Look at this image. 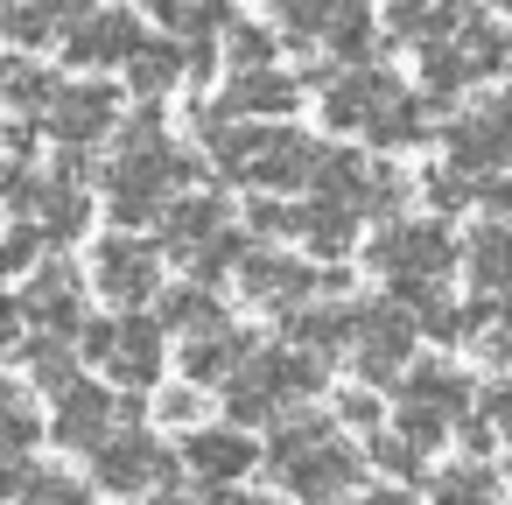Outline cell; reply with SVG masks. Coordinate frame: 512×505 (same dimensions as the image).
Instances as JSON below:
<instances>
[{"instance_id":"d4e9b609","label":"cell","mask_w":512,"mask_h":505,"mask_svg":"<svg viewBox=\"0 0 512 505\" xmlns=\"http://www.w3.org/2000/svg\"><path fill=\"white\" fill-rule=\"evenodd\" d=\"M15 351V365H29L36 372V386L57 400L64 386H78V351H71V337H22V344H8Z\"/></svg>"},{"instance_id":"8d00e7d4","label":"cell","mask_w":512,"mask_h":505,"mask_svg":"<svg viewBox=\"0 0 512 505\" xmlns=\"http://www.w3.org/2000/svg\"><path fill=\"white\" fill-rule=\"evenodd\" d=\"M246 225H253L260 239H302V204H281V197H260V204L246 211Z\"/></svg>"},{"instance_id":"ffe728a7","label":"cell","mask_w":512,"mask_h":505,"mask_svg":"<svg viewBox=\"0 0 512 505\" xmlns=\"http://www.w3.org/2000/svg\"><path fill=\"white\" fill-rule=\"evenodd\" d=\"M218 232H232V225H225V204L204 197V190H190V197H176V204L162 211V246H169L176 260H190V253L211 246Z\"/></svg>"},{"instance_id":"74e56055","label":"cell","mask_w":512,"mask_h":505,"mask_svg":"<svg viewBox=\"0 0 512 505\" xmlns=\"http://www.w3.org/2000/svg\"><path fill=\"white\" fill-rule=\"evenodd\" d=\"M155 421H169V428H204V386H197V379L169 386V393L155 400Z\"/></svg>"},{"instance_id":"f35d334b","label":"cell","mask_w":512,"mask_h":505,"mask_svg":"<svg viewBox=\"0 0 512 505\" xmlns=\"http://www.w3.org/2000/svg\"><path fill=\"white\" fill-rule=\"evenodd\" d=\"M344 428H358V435H386V407H379V393H365V386H351V393H337V407H330Z\"/></svg>"},{"instance_id":"60d3db41","label":"cell","mask_w":512,"mask_h":505,"mask_svg":"<svg viewBox=\"0 0 512 505\" xmlns=\"http://www.w3.org/2000/svg\"><path fill=\"white\" fill-rule=\"evenodd\" d=\"M477 414H484V421H491V428H498V435L512 442V386H505V379L477 393Z\"/></svg>"},{"instance_id":"cb8c5ba5","label":"cell","mask_w":512,"mask_h":505,"mask_svg":"<svg viewBox=\"0 0 512 505\" xmlns=\"http://www.w3.org/2000/svg\"><path fill=\"white\" fill-rule=\"evenodd\" d=\"M8 498H15V505H99V484H78V477H64V470L15 463V470H8Z\"/></svg>"},{"instance_id":"9a60e30c","label":"cell","mask_w":512,"mask_h":505,"mask_svg":"<svg viewBox=\"0 0 512 505\" xmlns=\"http://www.w3.org/2000/svg\"><path fill=\"white\" fill-rule=\"evenodd\" d=\"M246 379H260V386L281 400V414H295L302 400H316V393H323V358H316V351H302V344H260V351H253V365H246Z\"/></svg>"},{"instance_id":"8fae6325","label":"cell","mask_w":512,"mask_h":505,"mask_svg":"<svg viewBox=\"0 0 512 505\" xmlns=\"http://www.w3.org/2000/svg\"><path fill=\"white\" fill-rule=\"evenodd\" d=\"M274 477H281L288 498H302V505H330V498H351V491H358L365 456H358L351 442H323L316 456H302V463H288V470H274Z\"/></svg>"},{"instance_id":"5b68a950","label":"cell","mask_w":512,"mask_h":505,"mask_svg":"<svg viewBox=\"0 0 512 505\" xmlns=\"http://www.w3.org/2000/svg\"><path fill=\"white\" fill-rule=\"evenodd\" d=\"M127 421H141V407L134 400H113L106 386H92V379H78V386H64L57 400H50V442L57 449H71V456H92L113 428H127Z\"/></svg>"},{"instance_id":"b9f144b4","label":"cell","mask_w":512,"mask_h":505,"mask_svg":"<svg viewBox=\"0 0 512 505\" xmlns=\"http://www.w3.org/2000/svg\"><path fill=\"white\" fill-rule=\"evenodd\" d=\"M148 505H246V498H239V491H211V484H204V491H176V484H169V491H155Z\"/></svg>"},{"instance_id":"4316f807","label":"cell","mask_w":512,"mask_h":505,"mask_svg":"<svg viewBox=\"0 0 512 505\" xmlns=\"http://www.w3.org/2000/svg\"><path fill=\"white\" fill-rule=\"evenodd\" d=\"M183 71H190V43H141V57L127 64V78H134V92H141L148 106H155Z\"/></svg>"},{"instance_id":"277c9868","label":"cell","mask_w":512,"mask_h":505,"mask_svg":"<svg viewBox=\"0 0 512 505\" xmlns=\"http://www.w3.org/2000/svg\"><path fill=\"white\" fill-rule=\"evenodd\" d=\"M414 337H421V316H414L400 295H372V302H358L351 365H358L372 386H393V372H407V358H414Z\"/></svg>"},{"instance_id":"1f68e13d","label":"cell","mask_w":512,"mask_h":505,"mask_svg":"<svg viewBox=\"0 0 512 505\" xmlns=\"http://www.w3.org/2000/svg\"><path fill=\"white\" fill-rule=\"evenodd\" d=\"M43 435H50V421L36 414V393L15 386V393H8V463H36L29 449H36Z\"/></svg>"},{"instance_id":"f546056e","label":"cell","mask_w":512,"mask_h":505,"mask_svg":"<svg viewBox=\"0 0 512 505\" xmlns=\"http://www.w3.org/2000/svg\"><path fill=\"white\" fill-rule=\"evenodd\" d=\"M274 15H281V29H295V36H330L337 22L358 15V0H274Z\"/></svg>"},{"instance_id":"ab89813d","label":"cell","mask_w":512,"mask_h":505,"mask_svg":"<svg viewBox=\"0 0 512 505\" xmlns=\"http://www.w3.org/2000/svg\"><path fill=\"white\" fill-rule=\"evenodd\" d=\"M43 246H50V232H43V225H29V218H15V232H8V274H29Z\"/></svg>"},{"instance_id":"44dd1931","label":"cell","mask_w":512,"mask_h":505,"mask_svg":"<svg viewBox=\"0 0 512 505\" xmlns=\"http://www.w3.org/2000/svg\"><path fill=\"white\" fill-rule=\"evenodd\" d=\"M281 337L330 358V351H351L358 344V309H288L281 316Z\"/></svg>"},{"instance_id":"2e32d148","label":"cell","mask_w":512,"mask_h":505,"mask_svg":"<svg viewBox=\"0 0 512 505\" xmlns=\"http://www.w3.org/2000/svg\"><path fill=\"white\" fill-rule=\"evenodd\" d=\"M253 351H260V337L239 330V323H225V330L183 344V379H197V386H232V379L253 365Z\"/></svg>"},{"instance_id":"7a4b0ae2","label":"cell","mask_w":512,"mask_h":505,"mask_svg":"<svg viewBox=\"0 0 512 505\" xmlns=\"http://www.w3.org/2000/svg\"><path fill=\"white\" fill-rule=\"evenodd\" d=\"M162 344H169L162 316H141V309L92 316L85 337H78V351H85L92 365H106L113 386H155V379H162Z\"/></svg>"},{"instance_id":"f6af8a7d","label":"cell","mask_w":512,"mask_h":505,"mask_svg":"<svg viewBox=\"0 0 512 505\" xmlns=\"http://www.w3.org/2000/svg\"><path fill=\"white\" fill-rule=\"evenodd\" d=\"M491 8H505V15H512V0H491Z\"/></svg>"},{"instance_id":"30bf717a","label":"cell","mask_w":512,"mask_h":505,"mask_svg":"<svg viewBox=\"0 0 512 505\" xmlns=\"http://www.w3.org/2000/svg\"><path fill=\"white\" fill-rule=\"evenodd\" d=\"M239 288L260 302V309H302L316 288H323V267H309V260H295V253H267V246H253L246 253V267H239Z\"/></svg>"},{"instance_id":"484cf974","label":"cell","mask_w":512,"mask_h":505,"mask_svg":"<svg viewBox=\"0 0 512 505\" xmlns=\"http://www.w3.org/2000/svg\"><path fill=\"white\" fill-rule=\"evenodd\" d=\"M36 211H43L50 246H64V239H78V232L92 225V197H85V183H64V176H50V183H43Z\"/></svg>"},{"instance_id":"ac0fdd59","label":"cell","mask_w":512,"mask_h":505,"mask_svg":"<svg viewBox=\"0 0 512 505\" xmlns=\"http://www.w3.org/2000/svg\"><path fill=\"white\" fill-rule=\"evenodd\" d=\"M295 99H302V92H295V78H288V71H232V85L218 92V106H225V113H239V120H274V113L288 120V113H295Z\"/></svg>"},{"instance_id":"4dcf8cb0","label":"cell","mask_w":512,"mask_h":505,"mask_svg":"<svg viewBox=\"0 0 512 505\" xmlns=\"http://www.w3.org/2000/svg\"><path fill=\"white\" fill-rule=\"evenodd\" d=\"M218 50H225L232 71H274V36H267L260 22H232V29L218 36Z\"/></svg>"},{"instance_id":"7402d4cb","label":"cell","mask_w":512,"mask_h":505,"mask_svg":"<svg viewBox=\"0 0 512 505\" xmlns=\"http://www.w3.org/2000/svg\"><path fill=\"white\" fill-rule=\"evenodd\" d=\"M463 267L477 281V295H512V225H477L470 246H463Z\"/></svg>"},{"instance_id":"7c38bea8","label":"cell","mask_w":512,"mask_h":505,"mask_svg":"<svg viewBox=\"0 0 512 505\" xmlns=\"http://www.w3.org/2000/svg\"><path fill=\"white\" fill-rule=\"evenodd\" d=\"M113 127H120V92H113V85H99V78L64 85V92H57V106H50V134H57L64 148H92V141H106Z\"/></svg>"},{"instance_id":"7bdbcfd3","label":"cell","mask_w":512,"mask_h":505,"mask_svg":"<svg viewBox=\"0 0 512 505\" xmlns=\"http://www.w3.org/2000/svg\"><path fill=\"white\" fill-rule=\"evenodd\" d=\"M400 491H351V498H330V505H393Z\"/></svg>"},{"instance_id":"5bb4252c","label":"cell","mask_w":512,"mask_h":505,"mask_svg":"<svg viewBox=\"0 0 512 505\" xmlns=\"http://www.w3.org/2000/svg\"><path fill=\"white\" fill-rule=\"evenodd\" d=\"M323 155H330V148H316L309 134L267 127V134H260V155H253V183H260V190H316Z\"/></svg>"},{"instance_id":"d6986e66","label":"cell","mask_w":512,"mask_h":505,"mask_svg":"<svg viewBox=\"0 0 512 505\" xmlns=\"http://www.w3.org/2000/svg\"><path fill=\"white\" fill-rule=\"evenodd\" d=\"M155 316H162V330L183 337V344L225 330V302H218V288H204V281H176V288H162V295H155Z\"/></svg>"},{"instance_id":"d6a6232c","label":"cell","mask_w":512,"mask_h":505,"mask_svg":"<svg viewBox=\"0 0 512 505\" xmlns=\"http://www.w3.org/2000/svg\"><path fill=\"white\" fill-rule=\"evenodd\" d=\"M421 197H428L435 211H463L470 197H484V183H470V169H463V162H435V169L421 176Z\"/></svg>"},{"instance_id":"d590c367","label":"cell","mask_w":512,"mask_h":505,"mask_svg":"<svg viewBox=\"0 0 512 505\" xmlns=\"http://www.w3.org/2000/svg\"><path fill=\"white\" fill-rule=\"evenodd\" d=\"M372 456H379V470H393V477H421L428 463V449L414 442V435H400V428H386V435H372Z\"/></svg>"},{"instance_id":"ee69618b","label":"cell","mask_w":512,"mask_h":505,"mask_svg":"<svg viewBox=\"0 0 512 505\" xmlns=\"http://www.w3.org/2000/svg\"><path fill=\"white\" fill-rule=\"evenodd\" d=\"M246 505H288V498H281V491H274V498H246Z\"/></svg>"},{"instance_id":"8992f818","label":"cell","mask_w":512,"mask_h":505,"mask_svg":"<svg viewBox=\"0 0 512 505\" xmlns=\"http://www.w3.org/2000/svg\"><path fill=\"white\" fill-rule=\"evenodd\" d=\"M92 288H99L113 309H141V302L162 295V253H155L148 239H134V232H113V239H99V253H92Z\"/></svg>"},{"instance_id":"ba28073f","label":"cell","mask_w":512,"mask_h":505,"mask_svg":"<svg viewBox=\"0 0 512 505\" xmlns=\"http://www.w3.org/2000/svg\"><path fill=\"white\" fill-rule=\"evenodd\" d=\"M15 309L43 330V337H85V281H78V267H64V260H50L22 295H15Z\"/></svg>"},{"instance_id":"603a6c76","label":"cell","mask_w":512,"mask_h":505,"mask_svg":"<svg viewBox=\"0 0 512 505\" xmlns=\"http://www.w3.org/2000/svg\"><path fill=\"white\" fill-rule=\"evenodd\" d=\"M358 204H337V197H309L302 204V246L309 253H323V260H337V253H351V239H358Z\"/></svg>"},{"instance_id":"e0dca14e","label":"cell","mask_w":512,"mask_h":505,"mask_svg":"<svg viewBox=\"0 0 512 505\" xmlns=\"http://www.w3.org/2000/svg\"><path fill=\"white\" fill-rule=\"evenodd\" d=\"M400 400L407 407H428V414H442V421H470V407H477V393H470V379L456 372V365H442V358H428V365H407L400 372Z\"/></svg>"},{"instance_id":"e575fe53","label":"cell","mask_w":512,"mask_h":505,"mask_svg":"<svg viewBox=\"0 0 512 505\" xmlns=\"http://www.w3.org/2000/svg\"><path fill=\"white\" fill-rule=\"evenodd\" d=\"M400 204H407V176H400V169H386V162H372V183H365V218L400 225Z\"/></svg>"},{"instance_id":"9c48e42d","label":"cell","mask_w":512,"mask_h":505,"mask_svg":"<svg viewBox=\"0 0 512 505\" xmlns=\"http://www.w3.org/2000/svg\"><path fill=\"white\" fill-rule=\"evenodd\" d=\"M442 148H449V162H463L470 176H477V169H505V162H512V99H484V106H470L463 120H449Z\"/></svg>"},{"instance_id":"83f0119b","label":"cell","mask_w":512,"mask_h":505,"mask_svg":"<svg viewBox=\"0 0 512 505\" xmlns=\"http://www.w3.org/2000/svg\"><path fill=\"white\" fill-rule=\"evenodd\" d=\"M372 148H414V141H428L435 134V120H428V99H393L372 127Z\"/></svg>"},{"instance_id":"52a82bcc","label":"cell","mask_w":512,"mask_h":505,"mask_svg":"<svg viewBox=\"0 0 512 505\" xmlns=\"http://www.w3.org/2000/svg\"><path fill=\"white\" fill-rule=\"evenodd\" d=\"M260 463H267V456H260L253 428L204 421V428H190V435H183V470H190L197 484H211V491H232V484H246Z\"/></svg>"},{"instance_id":"f1b7e54d","label":"cell","mask_w":512,"mask_h":505,"mask_svg":"<svg viewBox=\"0 0 512 505\" xmlns=\"http://www.w3.org/2000/svg\"><path fill=\"white\" fill-rule=\"evenodd\" d=\"M491 491H498V477L484 463H456V470H442L428 484V505H498Z\"/></svg>"},{"instance_id":"3957f363","label":"cell","mask_w":512,"mask_h":505,"mask_svg":"<svg viewBox=\"0 0 512 505\" xmlns=\"http://www.w3.org/2000/svg\"><path fill=\"white\" fill-rule=\"evenodd\" d=\"M365 260H372V274H386L393 288H400V281H442L449 260H456V239H449L442 218H400V225H386V232L365 246Z\"/></svg>"},{"instance_id":"836d02e7","label":"cell","mask_w":512,"mask_h":505,"mask_svg":"<svg viewBox=\"0 0 512 505\" xmlns=\"http://www.w3.org/2000/svg\"><path fill=\"white\" fill-rule=\"evenodd\" d=\"M57 92H64V85H57V78H43V71H36L29 57H15V64H8V106H15V113L57 106Z\"/></svg>"},{"instance_id":"6da1fadb","label":"cell","mask_w":512,"mask_h":505,"mask_svg":"<svg viewBox=\"0 0 512 505\" xmlns=\"http://www.w3.org/2000/svg\"><path fill=\"white\" fill-rule=\"evenodd\" d=\"M176 470H183V449H169V442L148 435L141 421L113 428V435L92 449V484H99L106 498H155V491L176 484Z\"/></svg>"},{"instance_id":"4fadbf2b","label":"cell","mask_w":512,"mask_h":505,"mask_svg":"<svg viewBox=\"0 0 512 505\" xmlns=\"http://www.w3.org/2000/svg\"><path fill=\"white\" fill-rule=\"evenodd\" d=\"M141 43H148V36H141V22H134L127 8H113V15L92 8V15L64 36V57H71L78 71H106V64H134Z\"/></svg>"}]
</instances>
